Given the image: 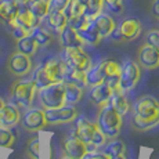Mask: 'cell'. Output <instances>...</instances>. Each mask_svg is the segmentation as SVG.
Listing matches in <instances>:
<instances>
[{
    "instance_id": "obj_5",
    "label": "cell",
    "mask_w": 159,
    "mask_h": 159,
    "mask_svg": "<svg viewBox=\"0 0 159 159\" xmlns=\"http://www.w3.org/2000/svg\"><path fill=\"white\" fill-rule=\"evenodd\" d=\"M141 79V69L139 62L126 58L120 64V78H119V87L122 93H130L134 87L139 84Z\"/></svg>"
},
{
    "instance_id": "obj_44",
    "label": "cell",
    "mask_w": 159,
    "mask_h": 159,
    "mask_svg": "<svg viewBox=\"0 0 159 159\" xmlns=\"http://www.w3.org/2000/svg\"><path fill=\"white\" fill-rule=\"evenodd\" d=\"M109 159H127V158H126V155H116V157H112Z\"/></svg>"
},
{
    "instance_id": "obj_38",
    "label": "cell",
    "mask_w": 159,
    "mask_h": 159,
    "mask_svg": "<svg viewBox=\"0 0 159 159\" xmlns=\"http://www.w3.org/2000/svg\"><path fill=\"white\" fill-rule=\"evenodd\" d=\"M80 159H109V157L104 151H98V148H89L87 152Z\"/></svg>"
},
{
    "instance_id": "obj_6",
    "label": "cell",
    "mask_w": 159,
    "mask_h": 159,
    "mask_svg": "<svg viewBox=\"0 0 159 159\" xmlns=\"http://www.w3.org/2000/svg\"><path fill=\"white\" fill-rule=\"evenodd\" d=\"M36 94H38V87L32 79H21L17 83H14V87L11 90L14 104L22 108H29L32 105Z\"/></svg>"
},
{
    "instance_id": "obj_10",
    "label": "cell",
    "mask_w": 159,
    "mask_h": 159,
    "mask_svg": "<svg viewBox=\"0 0 159 159\" xmlns=\"http://www.w3.org/2000/svg\"><path fill=\"white\" fill-rule=\"evenodd\" d=\"M7 68L15 76H25L32 71V60L29 56L20 51L11 54L7 61Z\"/></svg>"
},
{
    "instance_id": "obj_15",
    "label": "cell",
    "mask_w": 159,
    "mask_h": 159,
    "mask_svg": "<svg viewBox=\"0 0 159 159\" xmlns=\"http://www.w3.org/2000/svg\"><path fill=\"white\" fill-rule=\"evenodd\" d=\"M112 93H114V89L111 86H108L107 83H101V84H98V86L90 87L89 100L96 107H102L109 102V98H111Z\"/></svg>"
},
{
    "instance_id": "obj_30",
    "label": "cell",
    "mask_w": 159,
    "mask_h": 159,
    "mask_svg": "<svg viewBox=\"0 0 159 159\" xmlns=\"http://www.w3.org/2000/svg\"><path fill=\"white\" fill-rule=\"evenodd\" d=\"M25 7L40 21H43L50 11L48 10V0H29Z\"/></svg>"
},
{
    "instance_id": "obj_40",
    "label": "cell",
    "mask_w": 159,
    "mask_h": 159,
    "mask_svg": "<svg viewBox=\"0 0 159 159\" xmlns=\"http://www.w3.org/2000/svg\"><path fill=\"white\" fill-rule=\"evenodd\" d=\"M69 0H48V10L50 11H65Z\"/></svg>"
},
{
    "instance_id": "obj_29",
    "label": "cell",
    "mask_w": 159,
    "mask_h": 159,
    "mask_svg": "<svg viewBox=\"0 0 159 159\" xmlns=\"http://www.w3.org/2000/svg\"><path fill=\"white\" fill-rule=\"evenodd\" d=\"M159 125V115L158 116H136L133 115L131 118V126L137 130H141V131H147V130H151L154 129L155 126Z\"/></svg>"
},
{
    "instance_id": "obj_11",
    "label": "cell",
    "mask_w": 159,
    "mask_h": 159,
    "mask_svg": "<svg viewBox=\"0 0 159 159\" xmlns=\"http://www.w3.org/2000/svg\"><path fill=\"white\" fill-rule=\"evenodd\" d=\"M133 115L136 116H158L159 101L152 96H143L133 104Z\"/></svg>"
},
{
    "instance_id": "obj_23",
    "label": "cell",
    "mask_w": 159,
    "mask_h": 159,
    "mask_svg": "<svg viewBox=\"0 0 159 159\" xmlns=\"http://www.w3.org/2000/svg\"><path fill=\"white\" fill-rule=\"evenodd\" d=\"M60 38L62 47H83L84 46V42L79 36L78 30L73 29L69 25H66L65 29L60 33Z\"/></svg>"
},
{
    "instance_id": "obj_13",
    "label": "cell",
    "mask_w": 159,
    "mask_h": 159,
    "mask_svg": "<svg viewBox=\"0 0 159 159\" xmlns=\"http://www.w3.org/2000/svg\"><path fill=\"white\" fill-rule=\"evenodd\" d=\"M104 83L111 86L114 90L119 87V78H120V62L111 58H104Z\"/></svg>"
},
{
    "instance_id": "obj_12",
    "label": "cell",
    "mask_w": 159,
    "mask_h": 159,
    "mask_svg": "<svg viewBox=\"0 0 159 159\" xmlns=\"http://www.w3.org/2000/svg\"><path fill=\"white\" fill-rule=\"evenodd\" d=\"M120 40H134L141 33V22L137 18H125L118 26H116Z\"/></svg>"
},
{
    "instance_id": "obj_2",
    "label": "cell",
    "mask_w": 159,
    "mask_h": 159,
    "mask_svg": "<svg viewBox=\"0 0 159 159\" xmlns=\"http://www.w3.org/2000/svg\"><path fill=\"white\" fill-rule=\"evenodd\" d=\"M32 80L35 82L36 87L42 89L48 84L57 83L64 80V61L61 58H48L40 66L35 69Z\"/></svg>"
},
{
    "instance_id": "obj_35",
    "label": "cell",
    "mask_w": 159,
    "mask_h": 159,
    "mask_svg": "<svg viewBox=\"0 0 159 159\" xmlns=\"http://www.w3.org/2000/svg\"><path fill=\"white\" fill-rule=\"evenodd\" d=\"M15 143V136L7 127L0 126V148H11Z\"/></svg>"
},
{
    "instance_id": "obj_3",
    "label": "cell",
    "mask_w": 159,
    "mask_h": 159,
    "mask_svg": "<svg viewBox=\"0 0 159 159\" xmlns=\"http://www.w3.org/2000/svg\"><path fill=\"white\" fill-rule=\"evenodd\" d=\"M96 125L101 133L108 140H114L119 136L123 126V116L115 111L109 104L100 107V111L97 114Z\"/></svg>"
},
{
    "instance_id": "obj_19",
    "label": "cell",
    "mask_w": 159,
    "mask_h": 159,
    "mask_svg": "<svg viewBox=\"0 0 159 159\" xmlns=\"http://www.w3.org/2000/svg\"><path fill=\"white\" fill-rule=\"evenodd\" d=\"M87 149H89V147L78 139L68 137L64 141V155L71 157L73 159H80L87 152Z\"/></svg>"
},
{
    "instance_id": "obj_45",
    "label": "cell",
    "mask_w": 159,
    "mask_h": 159,
    "mask_svg": "<svg viewBox=\"0 0 159 159\" xmlns=\"http://www.w3.org/2000/svg\"><path fill=\"white\" fill-rule=\"evenodd\" d=\"M3 105H4V101H3V98H2V97H0V108H2Z\"/></svg>"
},
{
    "instance_id": "obj_9",
    "label": "cell",
    "mask_w": 159,
    "mask_h": 159,
    "mask_svg": "<svg viewBox=\"0 0 159 159\" xmlns=\"http://www.w3.org/2000/svg\"><path fill=\"white\" fill-rule=\"evenodd\" d=\"M21 122H22L24 129L28 131H40L47 126L43 108H29L21 116Z\"/></svg>"
},
{
    "instance_id": "obj_21",
    "label": "cell",
    "mask_w": 159,
    "mask_h": 159,
    "mask_svg": "<svg viewBox=\"0 0 159 159\" xmlns=\"http://www.w3.org/2000/svg\"><path fill=\"white\" fill-rule=\"evenodd\" d=\"M79 36L82 38V40L84 42V44H90V46H97L100 42L102 40L101 36H100L98 30H97L96 25H94L93 20H89L86 22V25L82 29L78 30Z\"/></svg>"
},
{
    "instance_id": "obj_17",
    "label": "cell",
    "mask_w": 159,
    "mask_h": 159,
    "mask_svg": "<svg viewBox=\"0 0 159 159\" xmlns=\"http://www.w3.org/2000/svg\"><path fill=\"white\" fill-rule=\"evenodd\" d=\"M40 24H42V21L39 20V18H36L26 7H20L17 17L11 21L10 26L18 25V26H21V28L26 29L30 33V30H32L33 28H36L38 25H40Z\"/></svg>"
},
{
    "instance_id": "obj_42",
    "label": "cell",
    "mask_w": 159,
    "mask_h": 159,
    "mask_svg": "<svg viewBox=\"0 0 159 159\" xmlns=\"http://www.w3.org/2000/svg\"><path fill=\"white\" fill-rule=\"evenodd\" d=\"M152 14L159 20V0H155L154 4H152Z\"/></svg>"
},
{
    "instance_id": "obj_16",
    "label": "cell",
    "mask_w": 159,
    "mask_h": 159,
    "mask_svg": "<svg viewBox=\"0 0 159 159\" xmlns=\"http://www.w3.org/2000/svg\"><path fill=\"white\" fill-rule=\"evenodd\" d=\"M21 120V112L15 104H6L0 108V126L2 127H14Z\"/></svg>"
},
{
    "instance_id": "obj_25",
    "label": "cell",
    "mask_w": 159,
    "mask_h": 159,
    "mask_svg": "<svg viewBox=\"0 0 159 159\" xmlns=\"http://www.w3.org/2000/svg\"><path fill=\"white\" fill-rule=\"evenodd\" d=\"M18 4L14 0H0V20L10 25L11 21L17 17L18 14Z\"/></svg>"
},
{
    "instance_id": "obj_28",
    "label": "cell",
    "mask_w": 159,
    "mask_h": 159,
    "mask_svg": "<svg viewBox=\"0 0 159 159\" xmlns=\"http://www.w3.org/2000/svg\"><path fill=\"white\" fill-rule=\"evenodd\" d=\"M64 84H65V104L76 105L83 97L84 87L78 86L75 83H69V82H64Z\"/></svg>"
},
{
    "instance_id": "obj_22",
    "label": "cell",
    "mask_w": 159,
    "mask_h": 159,
    "mask_svg": "<svg viewBox=\"0 0 159 159\" xmlns=\"http://www.w3.org/2000/svg\"><path fill=\"white\" fill-rule=\"evenodd\" d=\"M104 61L101 60L97 64H91V66L86 71V84L89 87L98 86L104 83Z\"/></svg>"
},
{
    "instance_id": "obj_7",
    "label": "cell",
    "mask_w": 159,
    "mask_h": 159,
    "mask_svg": "<svg viewBox=\"0 0 159 159\" xmlns=\"http://www.w3.org/2000/svg\"><path fill=\"white\" fill-rule=\"evenodd\" d=\"M61 60L71 68L83 72H86L93 64L90 56L84 51L83 47H64Z\"/></svg>"
},
{
    "instance_id": "obj_26",
    "label": "cell",
    "mask_w": 159,
    "mask_h": 159,
    "mask_svg": "<svg viewBox=\"0 0 159 159\" xmlns=\"http://www.w3.org/2000/svg\"><path fill=\"white\" fill-rule=\"evenodd\" d=\"M62 82H69V83H75L78 86L86 87V72L73 69L71 66H68L64 62V80Z\"/></svg>"
},
{
    "instance_id": "obj_27",
    "label": "cell",
    "mask_w": 159,
    "mask_h": 159,
    "mask_svg": "<svg viewBox=\"0 0 159 159\" xmlns=\"http://www.w3.org/2000/svg\"><path fill=\"white\" fill-rule=\"evenodd\" d=\"M29 35L35 39V42L38 43L39 47H46V46H48L53 42V32L48 29V26L46 28V26L38 25L36 28L30 30Z\"/></svg>"
},
{
    "instance_id": "obj_1",
    "label": "cell",
    "mask_w": 159,
    "mask_h": 159,
    "mask_svg": "<svg viewBox=\"0 0 159 159\" xmlns=\"http://www.w3.org/2000/svg\"><path fill=\"white\" fill-rule=\"evenodd\" d=\"M69 137L78 139L84 143L89 148H100L107 144V137L101 133L94 122L89 120L84 116L78 115L73 120V129L69 130Z\"/></svg>"
},
{
    "instance_id": "obj_43",
    "label": "cell",
    "mask_w": 159,
    "mask_h": 159,
    "mask_svg": "<svg viewBox=\"0 0 159 159\" xmlns=\"http://www.w3.org/2000/svg\"><path fill=\"white\" fill-rule=\"evenodd\" d=\"M14 2L18 4V7H25V6L28 4L29 0H14Z\"/></svg>"
},
{
    "instance_id": "obj_41",
    "label": "cell",
    "mask_w": 159,
    "mask_h": 159,
    "mask_svg": "<svg viewBox=\"0 0 159 159\" xmlns=\"http://www.w3.org/2000/svg\"><path fill=\"white\" fill-rule=\"evenodd\" d=\"M11 30H13V36H14V39H17V40H20V39H22L24 36L29 35V32H28V30H26V29H24V28H21V26H18V25L11 26Z\"/></svg>"
},
{
    "instance_id": "obj_24",
    "label": "cell",
    "mask_w": 159,
    "mask_h": 159,
    "mask_svg": "<svg viewBox=\"0 0 159 159\" xmlns=\"http://www.w3.org/2000/svg\"><path fill=\"white\" fill-rule=\"evenodd\" d=\"M108 104L115 109L116 112H118V114H120L122 116L129 114V111L131 108L129 100H127V97H126V94L122 93L120 90H114V93H112V96H111V98H109Z\"/></svg>"
},
{
    "instance_id": "obj_18",
    "label": "cell",
    "mask_w": 159,
    "mask_h": 159,
    "mask_svg": "<svg viewBox=\"0 0 159 159\" xmlns=\"http://www.w3.org/2000/svg\"><path fill=\"white\" fill-rule=\"evenodd\" d=\"M93 22H94V25H96L97 30H98L101 39L109 38V35H111L112 30H114L116 26V22L114 18L111 17V14L104 13V11H101L98 15H96V17L93 18Z\"/></svg>"
},
{
    "instance_id": "obj_36",
    "label": "cell",
    "mask_w": 159,
    "mask_h": 159,
    "mask_svg": "<svg viewBox=\"0 0 159 159\" xmlns=\"http://www.w3.org/2000/svg\"><path fill=\"white\" fill-rule=\"evenodd\" d=\"M104 7L111 14L123 13V0H104Z\"/></svg>"
},
{
    "instance_id": "obj_34",
    "label": "cell",
    "mask_w": 159,
    "mask_h": 159,
    "mask_svg": "<svg viewBox=\"0 0 159 159\" xmlns=\"http://www.w3.org/2000/svg\"><path fill=\"white\" fill-rule=\"evenodd\" d=\"M65 15L69 18H75V17H79V15H83L84 14V6L80 0H69L68 6L65 8Z\"/></svg>"
},
{
    "instance_id": "obj_14",
    "label": "cell",
    "mask_w": 159,
    "mask_h": 159,
    "mask_svg": "<svg viewBox=\"0 0 159 159\" xmlns=\"http://www.w3.org/2000/svg\"><path fill=\"white\" fill-rule=\"evenodd\" d=\"M139 65H141L143 68L148 69H155L159 66V53L157 48H154L151 44L145 43L144 46H141L139 51Z\"/></svg>"
},
{
    "instance_id": "obj_8",
    "label": "cell",
    "mask_w": 159,
    "mask_h": 159,
    "mask_svg": "<svg viewBox=\"0 0 159 159\" xmlns=\"http://www.w3.org/2000/svg\"><path fill=\"white\" fill-rule=\"evenodd\" d=\"M44 115L47 125H65L75 120L79 112L75 105L64 104V105L57 107V108L44 109Z\"/></svg>"
},
{
    "instance_id": "obj_32",
    "label": "cell",
    "mask_w": 159,
    "mask_h": 159,
    "mask_svg": "<svg viewBox=\"0 0 159 159\" xmlns=\"http://www.w3.org/2000/svg\"><path fill=\"white\" fill-rule=\"evenodd\" d=\"M84 6V15L93 20L104 10V0H80Z\"/></svg>"
},
{
    "instance_id": "obj_37",
    "label": "cell",
    "mask_w": 159,
    "mask_h": 159,
    "mask_svg": "<svg viewBox=\"0 0 159 159\" xmlns=\"http://www.w3.org/2000/svg\"><path fill=\"white\" fill-rule=\"evenodd\" d=\"M28 152L32 159H40V140L38 137L32 139V141L28 144Z\"/></svg>"
},
{
    "instance_id": "obj_4",
    "label": "cell",
    "mask_w": 159,
    "mask_h": 159,
    "mask_svg": "<svg viewBox=\"0 0 159 159\" xmlns=\"http://www.w3.org/2000/svg\"><path fill=\"white\" fill-rule=\"evenodd\" d=\"M36 96L39 97V101L43 109L57 108L65 104V84L64 82H57V83L38 89Z\"/></svg>"
},
{
    "instance_id": "obj_33",
    "label": "cell",
    "mask_w": 159,
    "mask_h": 159,
    "mask_svg": "<svg viewBox=\"0 0 159 159\" xmlns=\"http://www.w3.org/2000/svg\"><path fill=\"white\" fill-rule=\"evenodd\" d=\"M104 152H105L109 158L116 157V155H125L126 154V145H125V143L120 141V140L114 139V141H111L109 144L105 145Z\"/></svg>"
},
{
    "instance_id": "obj_20",
    "label": "cell",
    "mask_w": 159,
    "mask_h": 159,
    "mask_svg": "<svg viewBox=\"0 0 159 159\" xmlns=\"http://www.w3.org/2000/svg\"><path fill=\"white\" fill-rule=\"evenodd\" d=\"M46 20H47L48 29L58 35L68 25V17L64 11H48V14L46 15Z\"/></svg>"
},
{
    "instance_id": "obj_31",
    "label": "cell",
    "mask_w": 159,
    "mask_h": 159,
    "mask_svg": "<svg viewBox=\"0 0 159 159\" xmlns=\"http://www.w3.org/2000/svg\"><path fill=\"white\" fill-rule=\"evenodd\" d=\"M38 48H39L38 43H36L35 39H33L30 35H26V36H24L22 39L17 40V50L20 51V53L26 54V56H29V57H32L33 54H36Z\"/></svg>"
},
{
    "instance_id": "obj_39",
    "label": "cell",
    "mask_w": 159,
    "mask_h": 159,
    "mask_svg": "<svg viewBox=\"0 0 159 159\" xmlns=\"http://www.w3.org/2000/svg\"><path fill=\"white\" fill-rule=\"evenodd\" d=\"M145 40L148 44H151L154 48H157L158 53H159V29L149 30V32L147 33Z\"/></svg>"
},
{
    "instance_id": "obj_46",
    "label": "cell",
    "mask_w": 159,
    "mask_h": 159,
    "mask_svg": "<svg viewBox=\"0 0 159 159\" xmlns=\"http://www.w3.org/2000/svg\"><path fill=\"white\" fill-rule=\"evenodd\" d=\"M61 159H73V158H71V157H66V155H64V157L61 158Z\"/></svg>"
}]
</instances>
